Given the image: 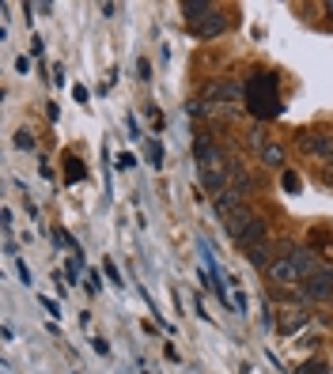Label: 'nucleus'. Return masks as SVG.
I'll return each mask as SVG.
<instances>
[{"mask_svg":"<svg viewBox=\"0 0 333 374\" xmlns=\"http://www.w3.org/2000/svg\"><path fill=\"white\" fill-rule=\"evenodd\" d=\"M246 140H250V148L257 152V159H262L265 166H276V171H288V166H284V163H288V155H284V144H281V140L265 136L262 129H254V133H250Z\"/></svg>","mask_w":333,"mask_h":374,"instance_id":"7ed1b4c3","label":"nucleus"},{"mask_svg":"<svg viewBox=\"0 0 333 374\" xmlns=\"http://www.w3.org/2000/svg\"><path fill=\"white\" fill-rule=\"evenodd\" d=\"M322 12H326L330 20H333V0H326V4H322Z\"/></svg>","mask_w":333,"mask_h":374,"instance_id":"4be33fe9","label":"nucleus"},{"mask_svg":"<svg viewBox=\"0 0 333 374\" xmlns=\"http://www.w3.org/2000/svg\"><path fill=\"white\" fill-rule=\"evenodd\" d=\"M136 72H141V80H144V83L152 80V64H148V57H141V61H136Z\"/></svg>","mask_w":333,"mask_h":374,"instance_id":"f3484780","label":"nucleus"},{"mask_svg":"<svg viewBox=\"0 0 333 374\" xmlns=\"http://www.w3.org/2000/svg\"><path fill=\"white\" fill-rule=\"evenodd\" d=\"M231 189L243 193V197H250V193H254V178L246 174L243 163H231Z\"/></svg>","mask_w":333,"mask_h":374,"instance_id":"9b49d317","label":"nucleus"},{"mask_svg":"<svg viewBox=\"0 0 333 374\" xmlns=\"http://www.w3.org/2000/svg\"><path fill=\"white\" fill-rule=\"evenodd\" d=\"M307 325H311V314H307V310H284L281 322H276V329H281L284 336H292V333L307 329Z\"/></svg>","mask_w":333,"mask_h":374,"instance_id":"6e6552de","label":"nucleus"},{"mask_svg":"<svg viewBox=\"0 0 333 374\" xmlns=\"http://www.w3.org/2000/svg\"><path fill=\"white\" fill-rule=\"evenodd\" d=\"M103 268H106V276H110V280H114V284H118V287H122V273H118V268H114V265H110V261H106V265H103Z\"/></svg>","mask_w":333,"mask_h":374,"instance_id":"aec40b11","label":"nucleus"},{"mask_svg":"<svg viewBox=\"0 0 333 374\" xmlns=\"http://www.w3.org/2000/svg\"><path fill=\"white\" fill-rule=\"evenodd\" d=\"M72 99H76V102H87V87H83V83H76V87H72Z\"/></svg>","mask_w":333,"mask_h":374,"instance_id":"412c9836","label":"nucleus"},{"mask_svg":"<svg viewBox=\"0 0 333 374\" xmlns=\"http://www.w3.org/2000/svg\"><path fill=\"white\" fill-rule=\"evenodd\" d=\"M87 292H91V295L103 292V287H99V273H87Z\"/></svg>","mask_w":333,"mask_h":374,"instance_id":"6ab92c4d","label":"nucleus"},{"mask_svg":"<svg viewBox=\"0 0 333 374\" xmlns=\"http://www.w3.org/2000/svg\"><path fill=\"white\" fill-rule=\"evenodd\" d=\"M326 178H333V159H330V174H326Z\"/></svg>","mask_w":333,"mask_h":374,"instance_id":"5701e85b","label":"nucleus"},{"mask_svg":"<svg viewBox=\"0 0 333 374\" xmlns=\"http://www.w3.org/2000/svg\"><path fill=\"white\" fill-rule=\"evenodd\" d=\"M208 12H212L208 0H182V15H186L190 23H197L201 15H208Z\"/></svg>","mask_w":333,"mask_h":374,"instance_id":"f8f14e48","label":"nucleus"},{"mask_svg":"<svg viewBox=\"0 0 333 374\" xmlns=\"http://www.w3.org/2000/svg\"><path fill=\"white\" fill-rule=\"evenodd\" d=\"M133 163H136V159L129 155V152H122V155H118V171H133Z\"/></svg>","mask_w":333,"mask_h":374,"instance_id":"a211bd4d","label":"nucleus"},{"mask_svg":"<svg viewBox=\"0 0 333 374\" xmlns=\"http://www.w3.org/2000/svg\"><path fill=\"white\" fill-rule=\"evenodd\" d=\"M299 144H303V152L314 155V159H333V133H326V129H303L299 133Z\"/></svg>","mask_w":333,"mask_h":374,"instance_id":"20e7f679","label":"nucleus"},{"mask_svg":"<svg viewBox=\"0 0 333 374\" xmlns=\"http://www.w3.org/2000/svg\"><path fill=\"white\" fill-rule=\"evenodd\" d=\"M299 374H330V367L322 359H311V363H303V367H299Z\"/></svg>","mask_w":333,"mask_h":374,"instance_id":"dca6fc26","label":"nucleus"},{"mask_svg":"<svg viewBox=\"0 0 333 374\" xmlns=\"http://www.w3.org/2000/svg\"><path fill=\"white\" fill-rule=\"evenodd\" d=\"M292 261H295V268H299V280H311L314 273H318V257L311 254V250H303V246H295L292 250Z\"/></svg>","mask_w":333,"mask_h":374,"instance_id":"1a4fd4ad","label":"nucleus"},{"mask_svg":"<svg viewBox=\"0 0 333 374\" xmlns=\"http://www.w3.org/2000/svg\"><path fill=\"white\" fill-rule=\"evenodd\" d=\"M190 31L197 34V38H220V34L227 31V20H224V12H220V8H212L208 15H201L197 23H190Z\"/></svg>","mask_w":333,"mask_h":374,"instance_id":"0eeeda50","label":"nucleus"},{"mask_svg":"<svg viewBox=\"0 0 333 374\" xmlns=\"http://www.w3.org/2000/svg\"><path fill=\"white\" fill-rule=\"evenodd\" d=\"M15 148H23V152H34V133L20 129V133H15Z\"/></svg>","mask_w":333,"mask_h":374,"instance_id":"2eb2a0df","label":"nucleus"},{"mask_svg":"<svg viewBox=\"0 0 333 374\" xmlns=\"http://www.w3.org/2000/svg\"><path fill=\"white\" fill-rule=\"evenodd\" d=\"M281 185H284V193H299L303 189V182H299V174H295V171H284L281 174Z\"/></svg>","mask_w":333,"mask_h":374,"instance_id":"ddd939ff","label":"nucleus"},{"mask_svg":"<svg viewBox=\"0 0 333 374\" xmlns=\"http://www.w3.org/2000/svg\"><path fill=\"white\" fill-rule=\"evenodd\" d=\"M243 102H246L250 114L262 117V121L284 114V99H281V91H276V76L265 69H254L243 80Z\"/></svg>","mask_w":333,"mask_h":374,"instance_id":"f257e3e1","label":"nucleus"},{"mask_svg":"<svg viewBox=\"0 0 333 374\" xmlns=\"http://www.w3.org/2000/svg\"><path fill=\"white\" fill-rule=\"evenodd\" d=\"M239 204H243V193H235V189L227 185L224 193H216V201H212V208H216V216H224V220H227L231 212L239 208Z\"/></svg>","mask_w":333,"mask_h":374,"instance_id":"9d476101","label":"nucleus"},{"mask_svg":"<svg viewBox=\"0 0 333 374\" xmlns=\"http://www.w3.org/2000/svg\"><path fill=\"white\" fill-rule=\"evenodd\" d=\"M295 250V246H292ZM292 250L284 257H273L269 261V268H265V276L273 280V284H303L299 280V268H295V261H292Z\"/></svg>","mask_w":333,"mask_h":374,"instance_id":"423d86ee","label":"nucleus"},{"mask_svg":"<svg viewBox=\"0 0 333 374\" xmlns=\"http://www.w3.org/2000/svg\"><path fill=\"white\" fill-rule=\"evenodd\" d=\"M303 299H311V303H330L333 299V268L322 265L311 280H303Z\"/></svg>","mask_w":333,"mask_h":374,"instance_id":"39448f33","label":"nucleus"},{"mask_svg":"<svg viewBox=\"0 0 333 374\" xmlns=\"http://www.w3.org/2000/svg\"><path fill=\"white\" fill-rule=\"evenodd\" d=\"M64 166H69V171H64V182H80V178H83V163H80V159L69 155V163H64Z\"/></svg>","mask_w":333,"mask_h":374,"instance_id":"4468645a","label":"nucleus"},{"mask_svg":"<svg viewBox=\"0 0 333 374\" xmlns=\"http://www.w3.org/2000/svg\"><path fill=\"white\" fill-rule=\"evenodd\" d=\"M231 242H235V246L246 254L250 265L269 268V223H265L262 216H257V220H250L246 227L231 231Z\"/></svg>","mask_w":333,"mask_h":374,"instance_id":"f03ea898","label":"nucleus"}]
</instances>
